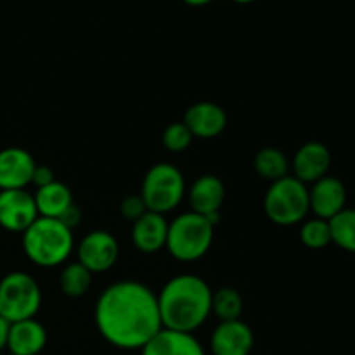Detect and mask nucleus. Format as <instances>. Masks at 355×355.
Returning <instances> with one entry per match:
<instances>
[{"mask_svg":"<svg viewBox=\"0 0 355 355\" xmlns=\"http://www.w3.org/2000/svg\"><path fill=\"white\" fill-rule=\"evenodd\" d=\"M94 319L101 336L121 350H142L163 329L158 297L139 281L110 284L97 298Z\"/></svg>","mask_w":355,"mask_h":355,"instance_id":"nucleus-1","label":"nucleus"},{"mask_svg":"<svg viewBox=\"0 0 355 355\" xmlns=\"http://www.w3.org/2000/svg\"><path fill=\"white\" fill-rule=\"evenodd\" d=\"M211 288L196 274H180L163 286L158 297L159 318L165 329L194 333L211 314Z\"/></svg>","mask_w":355,"mask_h":355,"instance_id":"nucleus-2","label":"nucleus"},{"mask_svg":"<svg viewBox=\"0 0 355 355\" xmlns=\"http://www.w3.org/2000/svg\"><path fill=\"white\" fill-rule=\"evenodd\" d=\"M75 248V236L58 218L38 217L23 232V250L31 263L44 269L62 266Z\"/></svg>","mask_w":355,"mask_h":355,"instance_id":"nucleus-3","label":"nucleus"},{"mask_svg":"<svg viewBox=\"0 0 355 355\" xmlns=\"http://www.w3.org/2000/svg\"><path fill=\"white\" fill-rule=\"evenodd\" d=\"M211 222L196 211H186L168 224L166 246L170 255L180 262H196L205 257L214 243Z\"/></svg>","mask_w":355,"mask_h":355,"instance_id":"nucleus-4","label":"nucleus"},{"mask_svg":"<svg viewBox=\"0 0 355 355\" xmlns=\"http://www.w3.org/2000/svg\"><path fill=\"white\" fill-rule=\"evenodd\" d=\"M263 210L276 225L290 227L300 224L311 211L307 184L300 182L293 175L270 182L263 198Z\"/></svg>","mask_w":355,"mask_h":355,"instance_id":"nucleus-5","label":"nucleus"},{"mask_svg":"<svg viewBox=\"0 0 355 355\" xmlns=\"http://www.w3.org/2000/svg\"><path fill=\"white\" fill-rule=\"evenodd\" d=\"M42 305V290L33 276L14 270L0 279V318L7 322L33 319Z\"/></svg>","mask_w":355,"mask_h":355,"instance_id":"nucleus-6","label":"nucleus"},{"mask_svg":"<svg viewBox=\"0 0 355 355\" xmlns=\"http://www.w3.org/2000/svg\"><path fill=\"white\" fill-rule=\"evenodd\" d=\"M141 196L148 211L165 215L175 210L186 196V180L182 172L172 163H156L146 172Z\"/></svg>","mask_w":355,"mask_h":355,"instance_id":"nucleus-7","label":"nucleus"},{"mask_svg":"<svg viewBox=\"0 0 355 355\" xmlns=\"http://www.w3.org/2000/svg\"><path fill=\"white\" fill-rule=\"evenodd\" d=\"M78 262L90 270L92 274L106 272L120 257V246L116 238L107 231H92L83 236L76 248Z\"/></svg>","mask_w":355,"mask_h":355,"instance_id":"nucleus-8","label":"nucleus"},{"mask_svg":"<svg viewBox=\"0 0 355 355\" xmlns=\"http://www.w3.org/2000/svg\"><path fill=\"white\" fill-rule=\"evenodd\" d=\"M38 218L33 194L26 189L0 191V227L23 234Z\"/></svg>","mask_w":355,"mask_h":355,"instance_id":"nucleus-9","label":"nucleus"},{"mask_svg":"<svg viewBox=\"0 0 355 355\" xmlns=\"http://www.w3.org/2000/svg\"><path fill=\"white\" fill-rule=\"evenodd\" d=\"M253 345H255V335L241 319L220 321L210 336L211 355H250Z\"/></svg>","mask_w":355,"mask_h":355,"instance_id":"nucleus-10","label":"nucleus"},{"mask_svg":"<svg viewBox=\"0 0 355 355\" xmlns=\"http://www.w3.org/2000/svg\"><path fill=\"white\" fill-rule=\"evenodd\" d=\"M347 187L340 179L326 175L312 184L309 189V207L318 218L329 220L340 211L345 210Z\"/></svg>","mask_w":355,"mask_h":355,"instance_id":"nucleus-11","label":"nucleus"},{"mask_svg":"<svg viewBox=\"0 0 355 355\" xmlns=\"http://www.w3.org/2000/svg\"><path fill=\"white\" fill-rule=\"evenodd\" d=\"M35 162L23 148H6L0 151V191L26 189L33 179Z\"/></svg>","mask_w":355,"mask_h":355,"instance_id":"nucleus-12","label":"nucleus"},{"mask_svg":"<svg viewBox=\"0 0 355 355\" xmlns=\"http://www.w3.org/2000/svg\"><path fill=\"white\" fill-rule=\"evenodd\" d=\"M331 165V153L322 142H307L295 153L291 168L293 177L304 184H314L328 175Z\"/></svg>","mask_w":355,"mask_h":355,"instance_id":"nucleus-13","label":"nucleus"},{"mask_svg":"<svg viewBox=\"0 0 355 355\" xmlns=\"http://www.w3.org/2000/svg\"><path fill=\"white\" fill-rule=\"evenodd\" d=\"M182 121L193 137L214 139L218 137L227 127V114L218 104L203 101L187 107Z\"/></svg>","mask_w":355,"mask_h":355,"instance_id":"nucleus-14","label":"nucleus"},{"mask_svg":"<svg viewBox=\"0 0 355 355\" xmlns=\"http://www.w3.org/2000/svg\"><path fill=\"white\" fill-rule=\"evenodd\" d=\"M168 236V222L165 215L146 211L141 218L132 222V241L135 248L142 253H158L166 246Z\"/></svg>","mask_w":355,"mask_h":355,"instance_id":"nucleus-15","label":"nucleus"},{"mask_svg":"<svg viewBox=\"0 0 355 355\" xmlns=\"http://www.w3.org/2000/svg\"><path fill=\"white\" fill-rule=\"evenodd\" d=\"M141 355H207V352L193 333L163 328L144 345Z\"/></svg>","mask_w":355,"mask_h":355,"instance_id":"nucleus-16","label":"nucleus"},{"mask_svg":"<svg viewBox=\"0 0 355 355\" xmlns=\"http://www.w3.org/2000/svg\"><path fill=\"white\" fill-rule=\"evenodd\" d=\"M47 345V331L37 319L12 322L7 338L9 355H38Z\"/></svg>","mask_w":355,"mask_h":355,"instance_id":"nucleus-17","label":"nucleus"},{"mask_svg":"<svg viewBox=\"0 0 355 355\" xmlns=\"http://www.w3.org/2000/svg\"><path fill=\"white\" fill-rule=\"evenodd\" d=\"M225 200V186L217 175H201L193 182L189 189V203L193 211L208 215L220 214V208Z\"/></svg>","mask_w":355,"mask_h":355,"instance_id":"nucleus-18","label":"nucleus"},{"mask_svg":"<svg viewBox=\"0 0 355 355\" xmlns=\"http://www.w3.org/2000/svg\"><path fill=\"white\" fill-rule=\"evenodd\" d=\"M35 205H37L38 217L59 218L75 201H73L71 189L66 184L54 180L52 184L38 187L33 194Z\"/></svg>","mask_w":355,"mask_h":355,"instance_id":"nucleus-19","label":"nucleus"},{"mask_svg":"<svg viewBox=\"0 0 355 355\" xmlns=\"http://www.w3.org/2000/svg\"><path fill=\"white\" fill-rule=\"evenodd\" d=\"M253 166H255V172L260 177H263L269 182H276V180L288 175L290 162H288L286 155L279 148L269 146V148H263L257 153L255 159H253Z\"/></svg>","mask_w":355,"mask_h":355,"instance_id":"nucleus-20","label":"nucleus"},{"mask_svg":"<svg viewBox=\"0 0 355 355\" xmlns=\"http://www.w3.org/2000/svg\"><path fill=\"white\" fill-rule=\"evenodd\" d=\"M92 286V272L80 262H71L62 267L59 276V288L69 298H80L89 293Z\"/></svg>","mask_w":355,"mask_h":355,"instance_id":"nucleus-21","label":"nucleus"},{"mask_svg":"<svg viewBox=\"0 0 355 355\" xmlns=\"http://www.w3.org/2000/svg\"><path fill=\"white\" fill-rule=\"evenodd\" d=\"M328 222L331 243H335L343 252L355 253V208H345Z\"/></svg>","mask_w":355,"mask_h":355,"instance_id":"nucleus-22","label":"nucleus"},{"mask_svg":"<svg viewBox=\"0 0 355 355\" xmlns=\"http://www.w3.org/2000/svg\"><path fill=\"white\" fill-rule=\"evenodd\" d=\"M211 314L220 321H236L243 314V297L238 290L224 286L211 295Z\"/></svg>","mask_w":355,"mask_h":355,"instance_id":"nucleus-23","label":"nucleus"},{"mask_svg":"<svg viewBox=\"0 0 355 355\" xmlns=\"http://www.w3.org/2000/svg\"><path fill=\"white\" fill-rule=\"evenodd\" d=\"M300 241L311 250L326 248L331 243L329 222L318 217L304 222V225L300 227Z\"/></svg>","mask_w":355,"mask_h":355,"instance_id":"nucleus-24","label":"nucleus"},{"mask_svg":"<svg viewBox=\"0 0 355 355\" xmlns=\"http://www.w3.org/2000/svg\"><path fill=\"white\" fill-rule=\"evenodd\" d=\"M193 134H191L189 128L184 125V121H175V123H170L168 127L163 132V146L168 149L170 153H182L193 142Z\"/></svg>","mask_w":355,"mask_h":355,"instance_id":"nucleus-25","label":"nucleus"},{"mask_svg":"<svg viewBox=\"0 0 355 355\" xmlns=\"http://www.w3.org/2000/svg\"><path fill=\"white\" fill-rule=\"evenodd\" d=\"M146 211H148V208H146V203L144 200H142L141 194H132V196H127L120 203V214L130 222H135L137 218H141Z\"/></svg>","mask_w":355,"mask_h":355,"instance_id":"nucleus-26","label":"nucleus"},{"mask_svg":"<svg viewBox=\"0 0 355 355\" xmlns=\"http://www.w3.org/2000/svg\"><path fill=\"white\" fill-rule=\"evenodd\" d=\"M55 180L54 175V170L47 165H37L35 166V172H33V179H31V184H35L37 187H44L49 186Z\"/></svg>","mask_w":355,"mask_h":355,"instance_id":"nucleus-27","label":"nucleus"},{"mask_svg":"<svg viewBox=\"0 0 355 355\" xmlns=\"http://www.w3.org/2000/svg\"><path fill=\"white\" fill-rule=\"evenodd\" d=\"M58 220H61L62 224L66 225V227L71 229V231H73V229H75L76 225L80 224V220H82V210H80V208L76 207L75 203H73L71 207H69L68 210H66L64 214H62L61 217L58 218Z\"/></svg>","mask_w":355,"mask_h":355,"instance_id":"nucleus-28","label":"nucleus"},{"mask_svg":"<svg viewBox=\"0 0 355 355\" xmlns=\"http://www.w3.org/2000/svg\"><path fill=\"white\" fill-rule=\"evenodd\" d=\"M9 328H10V322H7L6 319L0 318V352L7 349V338H9Z\"/></svg>","mask_w":355,"mask_h":355,"instance_id":"nucleus-29","label":"nucleus"},{"mask_svg":"<svg viewBox=\"0 0 355 355\" xmlns=\"http://www.w3.org/2000/svg\"><path fill=\"white\" fill-rule=\"evenodd\" d=\"M186 2L187 6H194V7H200V6H207V3L214 2V0H182Z\"/></svg>","mask_w":355,"mask_h":355,"instance_id":"nucleus-30","label":"nucleus"},{"mask_svg":"<svg viewBox=\"0 0 355 355\" xmlns=\"http://www.w3.org/2000/svg\"><path fill=\"white\" fill-rule=\"evenodd\" d=\"M232 2H236V3H252V2H255V0H232Z\"/></svg>","mask_w":355,"mask_h":355,"instance_id":"nucleus-31","label":"nucleus"},{"mask_svg":"<svg viewBox=\"0 0 355 355\" xmlns=\"http://www.w3.org/2000/svg\"><path fill=\"white\" fill-rule=\"evenodd\" d=\"M0 355H2V354H0Z\"/></svg>","mask_w":355,"mask_h":355,"instance_id":"nucleus-32","label":"nucleus"}]
</instances>
